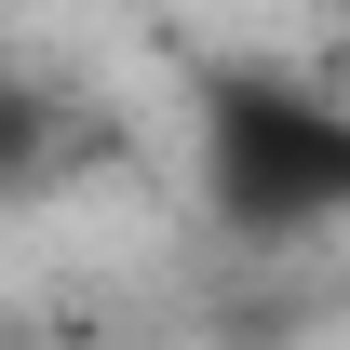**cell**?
<instances>
[{"instance_id": "obj_1", "label": "cell", "mask_w": 350, "mask_h": 350, "mask_svg": "<svg viewBox=\"0 0 350 350\" xmlns=\"http://www.w3.org/2000/svg\"><path fill=\"white\" fill-rule=\"evenodd\" d=\"M202 189H216L229 229H323V216H350V108H323L310 81L229 68L202 94Z\"/></svg>"}]
</instances>
